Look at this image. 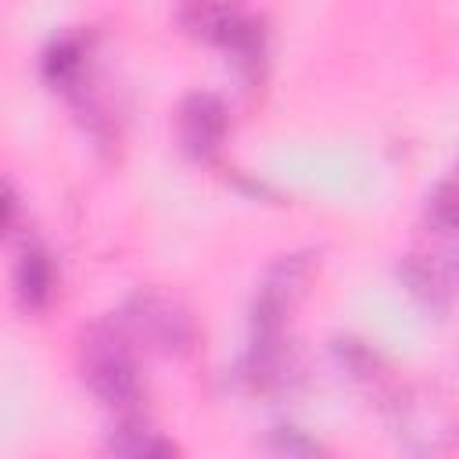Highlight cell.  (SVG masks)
I'll return each mask as SVG.
<instances>
[{
  "mask_svg": "<svg viewBox=\"0 0 459 459\" xmlns=\"http://www.w3.org/2000/svg\"><path fill=\"white\" fill-rule=\"evenodd\" d=\"M183 25L194 36H201V39L222 47L226 54H233V61L244 72L262 68V54H265L262 25L237 0H186Z\"/></svg>",
  "mask_w": 459,
  "mask_h": 459,
  "instance_id": "3",
  "label": "cell"
},
{
  "mask_svg": "<svg viewBox=\"0 0 459 459\" xmlns=\"http://www.w3.org/2000/svg\"><path fill=\"white\" fill-rule=\"evenodd\" d=\"M54 283H57V276H54L50 255H47L43 247L29 244V247L22 251V258H18V265H14V290H18L22 308H25V312H39V308L50 301Z\"/></svg>",
  "mask_w": 459,
  "mask_h": 459,
  "instance_id": "6",
  "label": "cell"
},
{
  "mask_svg": "<svg viewBox=\"0 0 459 459\" xmlns=\"http://www.w3.org/2000/svg\"><path fill=\"white\" fill-rule=\"evenodd\" d=\"M308 276V258L305 255H290L283 262H276L265 276V283L258 287L255 298V312H251V348H247V377L255 384H265L276 377V359H280V330L283 319L301 290Z\"/></svg>",
  "mask_w": 459,
  "mask_h": 459,
  "instance_id": "1",
  "label": "cell"
},
{
  "mask_svg": "<svg viewBox=\"0 0 459 459\" xmlns=\"http://www.w3.org/2000/svg\"><path fill=\"white\" fill-rule=\"evenodd\" d=\"M108 448L118 455H172L176 452L172 441H165L158 430H151L143 423H122L118 434H111Z\"/></svg>",
  "mask_w": 459,
  "mask_h": 459,
  "instance_id": "7",
  "label": "cell"
},
{
  "mask_svg": "<svg viewBox=\"0 0 459 459\" xmlns=\"http://www.w3.org/2000/svg\"><path fill=\"white\" fill-rule=\"evenodd\" d=\"M133 333L118 316L97 323L82 337V377L90 391L111 409H133L140 402V373L133 355Z\"/></svg>",
  "mask_w": 459,
  "mask_h": 459,
  "instance_id": "2",
  "label": "cell"
},
{
  "mask_svg": "<svg viewBox=\"0 0 459 459\" xmlns=\"http://www.w3.org/2000/svg\"><path fill=\"white\" fill-rule=\"evenodd\" d=\"M179 136L186 154L197 161H212L226 136V108L212 93H194L179 111Z\"/></svg>",
  "mask_w": 459,
  "mask_h": 459,
  "instance_id": "5",
  "label": "cell"
},
{
  "mask_svg": "<svg viewBox=\"0 0 459 459\" xmlns=\"http://www.w3.org/2000/svg\"><path fill=\"white\" fill-rule=\"evenodd\" d=\"M118 319L133 333V341H151V344L169 348V351H183L194 341L190 319L161 298H136L126 312H118Z\"/></svg>",
  "mask_w": 459,
  "mask_h": 459,
  "instance_id": "4",
  "label": "cell"
}]
</instances>
